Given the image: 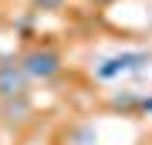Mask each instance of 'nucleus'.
<instances>
[{
  "label": "nucleus",
  "instance_id": "f257e3e1",
  "mask_svg": "<svg viewBox=\"0 0 152 145\" xmlns=\"http://www.w3.org/2000/svg\"><path fill=\"white\" fill-rule=\"evenodd\" d=\"M24 71H27V78L34 81H51L54 74H61V54L54 47H34L24 54Z\"/></svg>",
  "mask_w": 152,
  "mask_h": 145
},
{
  "label": "nucleus",
  "instance_id": "f03ea898",
  "mask_svg": "<svg viewBox=\"0 0 152 145\" xmlns=\"http://www.w3.org/2000/svg\"><path fill=\"white\" fill-rule=\"evenodd\" d=\"M27 71L24 64H14V61H4L0 64V101H14V98L27 95Z\"/></svg>",
  "mask_w": 152,
  "mask_h": 145
},
{
  "label": "nucleus",
  "instance_id": "7ed1b4c3",
  "mask_svg": "<svg viewBox=\"0 0 152 145\" xmlns=\"http://www.w3.org/2000/svg\"><path fill=\"white\" fill-rule=\"evenodd\" d=\"M142 64H149V54L129 51V54H118V58H108L102 68H98V78L108 81V78H115V74H125V71H139Z\"/></svg>",
  "mask_w": 152,
  "mask_h": 145
},
{
  "label": "nucleus",
  "instance_id": "20e7f679",
  "mask_svg": "<svg viewBox=\"0 0 152 145\" xmlns=\"http://www.w3.org/2000/svg\"><path fill=\"white\" fill-rule=\"evenodd\" d=\"M0 111H4V118L10 122V125L14 122L20 125L31 115V101H27V95H24V98H14V101H0Z\"/></svg>",
  "mask_w": 152,
  "mask_h": 145
},
{
  "label": "nucleus",
  "instance_id": "39448f33",
  "mask_svg": "<svg viewBox=\"0 0 152 145\" xmlns=\"http://www.w3.org/2000/svg\"><path fill=\"white\" fill-rule=\"evenodd\" d=\"M34 7H37V10H58L61 4H64V0H31Z\"/></svg>",
  "mask_w": 152,
  "mask_h": 145
},
{
  "label": "nucleus",
  "instance_id": "423d86ee",
  "mask_svg": "<svg viewBox=\"0 0 152 145\" xmlns=\"http://www.w3.org/2000/svg\"><path fill=\"white\" fill-rule=\"evenodd\" d=\"M142 111H145V115H152V98H142Z\"/></svg>",
  "mask_w": 152,
  "mask_h": 145
},
{
  "label": "nucleus",
  "instance_id": "0eeeda50",
  "mask_svg": "<svg viewBox=\"0 0 152 145\" xmlns=\"http://www.w3.org/2000/svg\"><path fill=\"white\" fill-rule=\"evenodd\" d=\"M98 4H105V0H98Z\"/></svg>",
  "mask_w": 152,
  "mask_h": 145
}]
</instances>
